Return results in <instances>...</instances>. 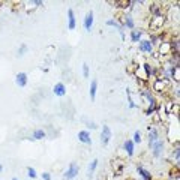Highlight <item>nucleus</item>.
Here are the masks:
<instances>
[{"label": "nucleus", "mask_w": 180, "mask_h": 180, "mask_svg": "<svg viewBox=\"0 0 180 180\" xmlns=\"http://www.w3.org/2000/svg\"><path fill=\"white\" fill-rule=\"evenodd\" d=\"M53 92H54L56 96H65V95H66L65 84H63V83H57V84L54 86V89H53Z\"/></svg>", "instance_id": "9"}, {"label": "nucleus", "mask_w": 180, "mask_h": 180, "mask_svg": "<svg viewBox=\"0 0 180 180\" xmlns=\"http://www.w3.org/2000/svg\"><path fill=\"white\" fill-rule=\"evenodd\" d=\"M92 26H93V12L90 11V12H87V15H86V18H84V29L90 30Z\"/></svg>", "instance_id": "10"}, {"label": "nucleus", "mask_w": 180, "mask_h": 180, "mask_svg": "<svg viewBox=\"0 0 180 180\" xmlns=\"http://www.w3.org/2000/svg\"><path fill=\"white\" fill-rule=\"evenodd\" d=\"M12 180H20V179H17V177H14V179H12Z\"/></svg>", "instance_id": "28"}, {"label": "nucleus", "mask_w": 180, "mask_h": 180, "mask_svg": "<svg viewBox=\"0 0 180 180\" xmlns=\"http://www.w3.org/2000/svg\"><path fill=\"white\" fill-rule=\"evenodd\" d=\"M96 167H98V159H93L92 164H90V167H89V177H92L93 171L96 170Z\"/></svg>", "instance_id": "19"}, {"label": "nucleus", "mask_w": 180, "mask_h": 180, "mask_svg": "<svg viewBox=\"0 0 180 180\" xmlns=\"http://www.w3.org/2000/svg\"><path fill=\"white\" fill-rule=\"evenodd\" d=\"M15 83H17L18 87H26V84H27V74H26V72H20V74H17Z\"/></svg>", "instance_id": "6"}, {"label": "nucleus", "mask_w": 180, "mask_h": 180, "mask_svg": "<svg viewBox=\"0 0 180 180\" xmlns=\"http://www.w3.org/2000/svg\"><path fill=\"white\" fill-rule=\"evenodd\" d=\"M68 17H69L68 29H69V30H74V29H75V14H74V11H72V9L68 11Z\"/></svg>", "instance_id": "11"}, {"label": "nucleus", "mask_w": 180, "mask_h": 180, "mask_svg": "<svg viewBox=\"0 0 180 180\" xmlns=\"http://www.w3.org/2000/svg\"><path fill=\"white\" fill-rule=\"evenodd\" d=\"M123 147H125L126 153H128L129 156L134 155V141H131V140H126L125 144H123Z\"/></svg>", "instance_id": "13"}, {"label": "nucleus", "mask_w": 180, "mask_h": 180, "mask_svg": "<svg viewBox=\"0 0 180 180\" xmlns=\"http://www.w3.org/2000/svg\"><path fill=\"white\" fill-rule=\"evenodd\" d=\"M141 35H143L141 30L132 29V30H131V41H132V42H138L140 39H141Z\"/></svg>", "instance_id": "15"}, {"label": "nucleus", "mask_w": 180, "mask_h": 180, "mask_svg": "<svg viewBox=\"0 0 180 180\" xmlns=\"http://www.w3.org/2000/svg\"><path fill=\"white\" fill-rule=\"evenodd\" d=\"M27 176H29L30 179H35V177H36V171H35V168L29 167V168H27Z\"/></svg>", "instance_id": "20"}, {"label": "nucleus", "mask_w": 180, "mask_h": 180, "mask_svg": "<svg viewBox=\"0 0 180 180\" xmlns=\"http://www.w3.org/2000/svg\"><path fill=\"white\" fill-rule=\"evenodd\" d=\"M138 173H140V176H141L143 180H152V176H150V173L147 170H144L143 167H138Z\"/></svg>", "instance_id": "16"}, {"label": "nucleus", "mask_w": 180, "mask_h": 180, "mask_svg": "<svg viewBox=\"0 0 180 180\" xmlns=\"http://www.w3.org/2000/svg\"><path fill=\"white\" fill-rule=\"evenodd\" d=\"M83 75H84V78H89V65L87 63H83Z\"/></svg>", "instance_id": "21"}, {"label": "nucleus", "mask_w": 180, "mask_h": 180, "mask_svg": "<svg viewBox=\"0 0 180 180\" xmlns=\"http://www.w3.org/2000/svg\"><path fill=\"white\" fill-rule=\"evenodd\" d=\"M78 171H80V167H78L75 162H71V164H69V168L66 170V173H65V180L75 179L77 174H78Z\"/></svg>", "instance_id": "2"}, {"label": "nucleus", "mask_w": 180, "mask_h": 180, "mask_svg": "<svg viewBox=\"0 0 180 180\" xmlns=\"http://www.w3.org/2000/svg\"><path fill=\"white\" fill-rule=\"evenodd\" d=\"M138 48L141 53H150L153 51V42L152 41H140V45H138Z\"/></svg>", "instance_id": "5"}, {"label": "nucleus", "mask_w": 180, "mask_h": 180, "mask_svg": "<svg viewBox=\"0 0 180 180\" xmlns=\"http://www.w3.org/2000/svg\"><path fill=\"white\" fill-rule=\"evenodd\" d=\"M26 50H27V47H26V45H21V47H20V50H18V57H23L24 53H26Z\"/></svg>", "instance_id": "23"}, {"label": "nucleus", "mask_w": 180, "mask_h": 180, "mask_svg": "<svg viewBox=\"0 0 180 180\" xmlns=\"http://www.w3.org/2000/svg\"><path fill=\"white\" fill-rule=\"evenodd\" d=\"M96 90H98V81L96 80H92V83H90V99L92 101H95V98H96Z\"/></svg>", "instance_id": "12"}, {"label": "nucleus", "mask_w": 180, "mask_h": 180, "mask_svg": "<svg viewBox=\"0 0 180 180\" xmlns=\"http://www.w3.org/2000/svg\"><path fill=\"white\" fill-rule=\"evenodd\" d=\"M42 179H44V180H51L50 173H42Z\"/></svg>", "instance_id": "25"}, {"label": "nucleus", "mask_w": 180, "mask_h": 180, "mask_svg": "<svg viewBox=\"0 0 180 180\" xmlns=\"http://www.w3.org/2000/svg\"><path fill=\"white\" fill-rule=\"evenodd\" d=\"M158 140H161V138H159V132H158V129L150 128V126H149V146H152L155 141H158Z\"/></svg>", "instance_id": "7"}, {"label": "nucleus", "mask_w": 180, "mask_h": 180, "mask_svg": "<svg viewBox=\"0 0 180 180\" xmlns=\"http://www.w3.org/2000/svg\"><path fill=\"white\" fill-rule=\"evenodd\" d=\"M110 140H111V129H110V126L104 125L102 126V134H101V143H102V146H107V144L110 143Z\"/></svg>", "instance_id": "3"}, {"label": "nucleus", "mask_w": 180, "mask_h": 180, "mask_svg": "<svg viewBox=\"0 0 180 180\" xmlns=\"http://www.w3.org/2000/svg\"><path fill=\"white\" fill-rule=\"evenodd\" d=\"M2 170H3V167H2V165H0V171H2Z\"/></svg>", "instance_id": "27"}, {"label": "nucleus", "mask_w": 180, "mask_h": 180, "mask_svg": "<svg viewBox=\"0 0 180 180\" xmlns=\"http://www.w3.org/2000/svg\"><path fill=\"white\" fill-rule=\"evenodd\" d=\"M107 26H114V27L119 30V33H120V36H122V39H125V35H123V27L122 26H120L116 20H108V21H107Z\"/></svg>", "instance_id": "14"}, {"label": "nucleus", "mask_w": 180, "mask_h": 180, "mask_svg": "<svg viewBox=\"0 0 180 180\" xmlns=\"http://www.w3.org/2000/svg\"><path fill=\"white\" fill-rule=\"evenodd\" d=\"M134 143H141V132H140V131H135V134H134Z\"/></svg>", "instance_id": "22"}, {"label": "nucleus", "mask_w": 180, "mask_h": 180, "mask_svg": "<svg viewBox=\"0 0 180 180\" xmlns=\"http://www.w3.org/2000/svg\"><path fill=\"white\" fill-rule=\"evenodd\" d=\"M87 126H89V128H92V129H96V125L93 123V122H87Z\"/></svg>", "instance_id": "26"}, {"label": "nucleus", "mask_w": 180, "mask_h": 180, "mask_svg": "<svg viewBox=\"0 0 180 180\" xmlns=\"http://www.w3.org/2000/svg\"><path fill=\"white\" fill-rule=\"evenodd\" d=\"M150 147L153 149V156L159 158L162 155V150H164V141H162V140H158V141H155Z\"/></svg>", "instance_id": "4"}, {"label": "nucleus", "mask_w": 180, "mask_h": 180, "mask_svg": "<svg viewBox=\"0 0 180 180\" xmlns=\"http://www.w3.org/2000/svg\"><path fill=\"white\" fill-rule=\"evenodd\" d=\"M141 95L146 96V98H147V101H149V108H147V111H146V114L150 116L152 113L155 111V108H156V101H155L153 95H152V93H150L147 89H143V90H141Z\"/></svg>", "instance_id": "1"}, {"label": "nucleus", "mask_w": 180, "mask_h": 180, "mask_svg": "<svg viewBox=\"0 0 180 180\" xmlns=\"http://www.w3.org/2000/svg\"><path fill=\"white\" fill-rule=\"evenodd\" d=\"M128 101H129V107H131V108H135V104H134V101H132V98H131L129 93H128Z\"/></svg>", "instance_id": "24"}, {"label": "nucleus", "mask_w": 180, "mask_h": 180, "mask_svg": "<svg viewBox=\"0 0 180 180\" xmlns=\"http://www.w3.org/2000/svg\"><path fill=\"white\" fill-rule=\"evenodd\" d=\"M78 140L84 144H92V138H90V134L87 131H80L78 132Z\"/></svg>", "instance_id": "8"}, {"label": "nucleus", "mask_w": 180, "mask_h": 180, "mask_svg": "<svg viewBox=\"0 0 180 180\" xmlns=\"http://www.w3.org/2000/svg\"><path fill=\"white\" fill-rule=\"evenodd\" d=\"M125 26H126V27H128V29H134V20H132V17L131 15H126L125 17Z\"/></svg>", "instance_id": "18"}, {"label": "nucleus", "mask_w": 180, "mask_h": 180, "mask_svg": "<svg viewBox=\"0 0 180 180\" xmlns=\"http://www.w3.org/2000/svg\"><path fill=\"white\" fill-rule=\"evenodd\" d=\"M45 131L44 129H36L35 132H33V140H42V138H45Z\"/></svg>", "instance_id": "17"}]
</instances>
